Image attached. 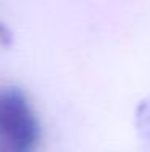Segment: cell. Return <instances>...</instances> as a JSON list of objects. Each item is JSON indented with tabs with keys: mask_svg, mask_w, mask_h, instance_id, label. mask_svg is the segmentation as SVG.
Instances as JSON below:
<instances>
[{
	"mask_svg": "<svg viewBox=\"0 0 150 152\" xmlns=\"http://www.w3.org/2000/svg\"><path fill=\"white\" fill-rule=\"evenodd\" d=\"M0 141L7 152H33L39 141L36 113L16 88L0 89Z\"/></svg>",
	"mask_w": 150,
	"mask_h": 152,
	"instance_id": "1",
	"label": "cell"
}]
</instances>
